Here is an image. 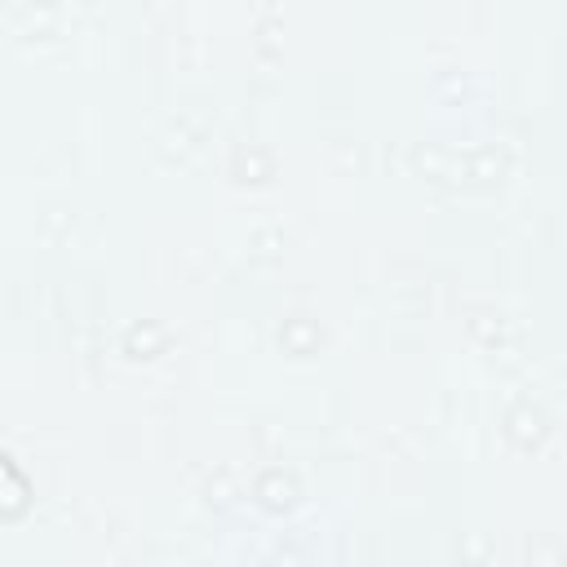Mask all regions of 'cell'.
I'll return each mask as SVG.
<instances>
[{"instance_id": "6da1fadb", "label": "cell", "mask_w": 567, "mask_h": 567, "mask_svg": "<svg viewBox=\"0 0 567 567\" xmlns=\"http://www.w3.org/2000/svg\"><path fill=\"white\" fill-rule=\"evenodd\" d=\"M31 505V483L22 474V465L0 447V518H18Z\"/></svg>"}]
</instances>
